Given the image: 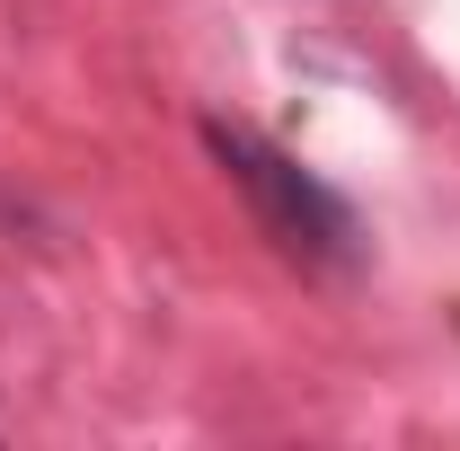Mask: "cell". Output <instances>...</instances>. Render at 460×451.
I'll return each instance as SVG.
<instances>
[{
  "label": "cell",
  "instance_id": "1",
  "mask_svg": "<svg viewBox=\"0 0 460 451\" xmlns=\"http://www.w3.org/2000/svg\"><path fill=\"white\" fill-rule=\"evenodd\" d=\"M204 151L230 169V186L248 195V213L266 222V239H275L284 257H301V266H345V257H354V213H345L301 160H284L266 133L204 115Z\"/></svg>",
  "mask_w": 460,
  "mask_h": 451
}]
</instances>
